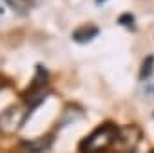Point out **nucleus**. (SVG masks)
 Listing matches in <instances>:
<instances>
[{
    "instance_id": "39448f33",
    "label": "nucleus",
    "mask_w": 154,
    "mask_h": 153,
    "mask_svg": "<svg viewBox=\"0 0 154 153\" xmlns=\"http://www.w3.org/2000/svg\"><path fill=\"white\" fill-rule=\"evenodd\" d=\"M53 142H54V135L49 133V135H44L36 140H24L20 144V148H24L27 153H44L53 146Z\"/></svg>"
},
{
    "instance_id": "f03ea898",
    "label": "nucleus",
    "mask_w": 154,
    "mask_h": 153,
    "mask_svg": "<svg viewBox=\"0 0 154 153\" xmlns=\"http://www.w3.org/2000/svg\"><path fill=\"white\" fill-rule=\"evenodd\" d=\"M47 82H49L47 71H45L42 66H38L33 82H31V84L27 86V90L24 91V100H26V104H27L29 108H35V106H38V104L44 100V97L47 95Z\"/></svg>"
},
{
    "instance_id": "1a4fd4ad",
    "label": "nucleus",
    "mask_w": 154,
    "mask_h": 153,
    "mask_svg": "<svg viewBox=\"0 0 154 153\" xmlns=\"http://www.w3.org/2000/svg\"><path fill=\"white\" fill-rule=\"evenodd\" d=\"M96 2H98V4H103V2H105V0H96Z\"/></svg>"
},
{
    "instance_id": "9d476101",
    "label": "nucleus",
    "mask_w": 154,
    "mask_h": 153,
    "mask_svg": "<svg viewBox=\"0 0 154 153\" xmlns=\"http://www.w3.org/2000/svg\"><path fill=\"white\" fill-rule=\"evenodd\" d=\"M152 153H154V151H152Z\"/></svg>"
},
{
    "instance_id": "f257e3e1",
    "label": "nucleus",
    "mask_w": 154,
    "mask_h": 153,
    "mask_svg": "<svg viewBox=\"0 0 154 153\" xmlns=\"http://www.w3.org/2000/svg\"><path fill=\"white\" fill-rule=\"evenodd\" d=\"M116 137L118 128L111 122H105L80 142V153H103L109 146L116 142Z\"/></svg>"
},
{
    "instance_id": "6e6552de",
    "label": "nucleus",
    "mask_w": 154,
    "mask_h": 153,
    "mask_svg": "<svg viewBox=\"0 0 154 153\" xmlns=\"http://www.w3.org/2000/svg\"><path fill=\"white\" fill-rule=\"evenodd\" d=\"M118 22H120V24H127V26H131L134 20H132V15H122Z\"/></svg>"
},
{
    "instance_id": "7ed1b4c3",
    "label": "nucleus",
    "mask_w": 154,
    "mask_h": 153,
    "mask_svg": "<svg viewBox=\"0 0 154 153\" xmlns=\"http://www.w3.org/2000/svg\"><path fill=\"white\" fill-rule=\"evenodd\" d=\"M26 117H27V113H24V108L11 106L9 109H6V111L0 113V131L6 133V135L17 133L24 126Z\"/></svg>"
},
{
    "instance_id": "423d86ee",
    "label": "nucleus",
    "mask_w": 154,
    "mask_h": 153,
    "mask_svg": "<svg viewBox=\"0 0 154 153\" xmlns=\"http://www.w3.org/2000/svg\"><path fill=\"white\" fill-rule=\"evenodd\" d=\"M98 28L96 26H82L78 28L74 33H72V40L74 42H80V44H85L89 40H93L94 37H98Z\"/></svg>"
},
{
    "instance_id": "20e7f679",
    "label": "nucleus",
    "mask_w": 154,
    "mask_h": 153,
    "mask_svg": "<svg viewBox=\"0 0 154 153\" xmlns=\"http://www.w3.org/2000/svg\"><path fill=\"white\" fill-rule=\"evenodd\" d=\"M141 138V129L136 126H125L123 129H118V137L116 142L122 144V148H125V151H132L134 146L140 142Z\"/></svg>"
},
{
    "instance_id": "0eeeda50",
    "label": "nucleus",
    "mask_w": 154,
    "mask_h": 153,
    "mask_svg": "<svg viewBox=\"0 0 154 153\" xmlns=\"http://www.w3.org/2000/svg\"><path fill=\"white\" fill-rule=\"evenodd\" d=\"M152 73H154V55H149V57H145V60L140 67V79L147 80L149 76H152Z\"/></svg>"
}]
</instances>
